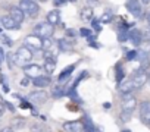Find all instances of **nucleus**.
Wrapping results in <instances>:
<instances>
[{"label":"nucleus","instance_id":"f257e3e1","mask_svg":"<svg viewBox=\"0 0 150 132\" xmlns=\"http://www.w3.org/2000/svg\"><path fill=\"white\" fill-rule=\"evenodd\" d=\"M19 9L24 12V15H28L30 18H35L40 12V6L35 0H21Z\"/></svg>","mask_w":150,"mask_h":132},{"label":"nucleus","instance_id":"f03ea898","mask_svg":"<svg viewBox=\"0 0 150 132\" xmlns=\"http://www.w3.org/2000/svg\"><path fill=\"white\" fill-rule=\"evenodd\" d=\"M53 32H54V27L53 25H50L49 22H40L38 25H35L34 27V35H37L38 38H52V35H53Z\"/></svg>","mask_w":150,"mask_h":132},{"label":"nucleus","instance_id":"7ed1b4c3","mask_svg":"<svg viewBox=\"0 0 150 132\" xmlns=\"http://www.w3.org/2000/svg\"><path fill=\"white\" fill-rule=\"evenodd\" d=\"M13 54H15V60L18 65H28L33 59V51L25 46H21L16 50V53H13Z\"/></svg>","mask_w":150,"mask_h":132},{"label":"nucleus","instance_id":"20e7f679","mask_svg":"<svg viewBox=\"0 0 150 132\" xmlns=\"http://www.w3.org/2000/svg\"><path fill=\"white\" fill-rule=\"evenodd\" d=\"M28 103L30 104H35V106H40V104H44L46 101H47V98H49V95H47V93L46 91H33V93H30L28 94Z\"/></svg>","mask_w":150,"mask_h":132},{"label":"nucleus","instance_id":"39448f33","mask_svg":"<svg viewBox=\"0 0 150 132\" xmlns=\"http://www.w3.org/2000/svg\"><path fill=\"white\" fill-rule=\"evenodd\" d=\"M24 43H25V47H28L31 51H33V50H40V48H43V40L38 38V37L34 35V34L27 35L25 40H24Z\"/></svg>","mask_w":150,"mask_h":132},{"label":"nucleus","instance_id":"423d86ee","mask_svg":"<svg viewBox=\"0 0 150 132\" xmlns=\"http://www.w3.org/2000/svg\"><path fill=\"white\" fill-rule=\"evenodd\" d=\"M146 81H147V74L144 72V71H135L134 74H132V78H131V82H132V85H134V88L137 90V88H141L144 84H146Z\"/></svg>","mask_w":150,"mask_h":132},{"label":"nucleus","instance_id":"0eeeda50","mask_svg":"<svg viewBox=\"0 0 150 132\" xmlns=\"http://www.w3.org/2000/svg\"><path fill=\"white\" fill-rule=\"evenodd\" d=\"M127 9L135 18H140L143 15V5L140 3V0H129V2H127Z\"/></svg>","mask_w":150,"mask_h":132},{"label":"nucleus","instance_id":"6e6552de","mask_svg":"<svg viewBox=\"0 0 150 132\" xmlns=\"http://www.w3.org/2000/svg\"><path fill=\"white\" fill-rule=\"evenodd\" d=\"M22 71L28 78H37L41 74V66L37 65V63H28L22 68Z\"/></svg>","mask_w":150,"mask_h":132},{"label":"nucleus","instance_id":"1a4fd4ad","mask_svg":"<svg viewBox=\"0 0 150 132\" xmlns=\"http://www.w3.org/2000/svg\"><path fill=\"white\" fill-rule=\"evenodd\" d=\"M63 129L66 132H84V126L81 120H69L63 123Z\"/></svg>","mask_w":150,"mask_h":132},{"label":"nucleus","instance_id":"9d476101","mask_svg":"<svg viewBox=\"0 0 150 132\" xmlns=\"http://www.w3.org/2000/svg\"><path fill=\"white\" fill-rule=\"evenodd\" d=\"M140 119L143 123H150V101L149 100L140 104Z\"/></svg>","mask_w":150,"mask_h":132},{"label":"nucleus","instance_id":"9b49d317","mask_svg":"<svg viewBox=\"0 0 150 132\" xmlns=\"http://www.w3.org/2000/svg\"><path fill=\"white\" fill-rule=\"evenodd\" d=\"M135 107H137V100H135L131 94L124 95V98H122V110L131 112V113H132Z\"/></svg>","mask_w":150,"mask_h":132},{"label":"nucleus","instance_id":"f8f14e48","mask_svg":"<svg viewBox=\"0 0 150 132\" xmlns=\"http://www.w3.org/2000/svg\"><path fill=\"white\" fill-rule=\"evenodd\" d=\"M128 40L131 41V44H134V46H141V43H143V34H141V31L140 29H129L128 31Z\"/></svg>","mask_w":150,"mask_h":132},{"label":"nucleus","instance_id":"ddd939ff","mask_svg":"<svg viewBox=\"0 0 150 132\" xmlns=\"http://www.w3.org/2000/svg\"><path fill=\"white\" fill-rule=\"evenodd\" d=\"M52 78L49 75H38L37 78H33V84L37 88H46L47 85H50Z\"/></svg>","mask_w":150,"mask_h":132},{"label":"nucleus","instance_id":"4468645a","mask_svg":"<svg viewBox=\"0 0 150 132\" xmlns=\"http://www.w3.org/2000/svg\"><path fill=\"white\" fill-rule=\"evenodd\" d=\"M9 16L18 24V25H21L22 22H24V19H25V15H24V12L19 9V8H16V6H13L12 9H11V12H9Z\"/></svg>","mask_w":150,"mask_h":132},{"label":"nucleus","instance_id":"2eb2a0df","mask_svg":"<svg viewBox=\"0 0 150 132\" xmlns=\"http://www.w3.org/2000/svg\"><path fill=\"white\" fill-rule=\"evenodd\" d=\"M75 63H72V65H69V66H66V68L59 74V78H57V81H59V84H62L63 81H66L68 78H71V75H72V72L75 71Z\"/></svg>","mask_w":150,"mask_h":132},{"label":"nucleus","instance_id":"dca6fc26","mask_svg":"<svg viewBox=\"0 0 150 132\" xmlns=\"http://www.w3.org/2000/svg\"><path fill=\"white\" fill-rule=\"evenodd\" d=\"M41 68H44V71H46L47 75H52L54 72V69H56V60H54V57L44 59V65L41 66Z\"/></svg>","mask_w":150,"mask_h":132},{"label":"nucleus","instance_id":"f3484780","mask_svg":"<svg viewBox=\"0 0 150 132\" xmlns=\"http://www.w3.org/2000/svg\"><path fill=\"white\" fill-rule=\"evenodd\" d=\"M0 22H2V25H3L6 29H18V28H19V25H18L9 15L2 16V18H0Z\"/></svg>","mask_w":150,"mask_h":132},{"label":"nucleus","instance_id":"a211bd4d","mask_svg":"<svg viewBox=\"0 0 150 132\" xmlns=\"http://www.w3.org/2000/svg\"><path fill=\"white\" fill-rule=\"evenodd\" d=\"M56 43H57V48L60 51H71L74 48V43L71 40H68V38H60Z\"/></svg>","mask_w":150,"mask_h":132},{"label":"nucleus","instance_id":"6ab92c4d","mask_svg":"<svg viewBox=\"0 0 150 132\" xmlns=\"http://www.w3.org/2000/svg\"><path fill=\"white\" fill-rule=\"evenodd\" d=\"M135 88H134V85H132V82H131V79H127V81H122L121 84H119V91L124 94V95H127V94H131L132 91H134Z\"/></svg>","mask_w":150,"mask_h":132},{"label":"nucleus","instance_id":"aec40b11","mask_svg":"<svg viewBox=\"0 0 150 132\" xmlns=\"http://www.w3.org/2000/svg\"><path fill=\"white\" fill-rule=\"evenodd\" d=\"M46 22H49L50 25H57L59 22H60V13H59V11H50L49 13H47V19H46Z\"/></svg>","mask_w":150,"mask_h":132},{"label":"nucleus","instance_id":"412c9836","mask_svg":"<svg viewBox=\"0 0 150 132\" xmlns=\"http://www.w3.org/2000/svg\"><path fill=\"white\" fill-rule=\"evenodd\" d=\"M124 78H125V71H124V68H122V65L118 63L116 68H115V79H116L118 84H121Z\"/></svg>","mask_w":150,"mask_h":132},{"label":"nucleus","instance_id":"4be33fe9","mask_svg":"<svg viewBox=\"0 0 150 132\" xmlns=\"http://www.w3.org/2000/svg\"><path fill=\"white\" fill-rule=\"evenodd\" d=\"M93 15H94L93 8L87 6V8L81 9V19H83V21H90V19H93Z\"/></svg>","mask_w":150,"mask_h":132},{"label":"nucleus","instance_id":"5701e85b","mask_svg":"<svg viewBox=\"0 0 150 132\" xmlns=\"http://www.w3.org/2000/svg\"><path fill=\"white\" fill-rule=\"evenodd\" d=\"M63 94H65V88H63L60 84H56V85L53 87V90H52V95H53L54 98H60Z\"/></svg>","mask_w":150,"mask_h":132},{"label":"nucleus","instance_id":"b1692460","mask_svg":"<svg viewBox=\"0 0 150 132\" xmlns=\"http://www.w3.org/2000/svg\"><path fill=\"white\" fill-rule=\"evenodd\" d=\"M6 60H8L9 68H15V63H16V60H15V54H13V53H8Z\"/></svg>","mask_w":150,"mask_h":132},{"label":"nucleus","instance_id":"393cba45","mask_svg":"<svg viewBox=\"0 0 150 132\" xmlns=\"http://www.w3.org/2000/svg\"><path fill=\"white\" fill-rule=\"evenodd\" d=\"M86 77H88V72H87V71H84V72H83V74H81V75H80V77L77 78V81H75V82H74V85H72V88H74V90H75V88H77V85H78V84H80V82H81L83 79H86Z\"/></svg>","mask_w":150,"mask_h":132},{"label":"nucleus","instance_id":"a878e982","mask_svg":"<svg viewBox=\"0 0 150 132\" xmlns=\"http://www.w3.org/2000/svg\"><path fill=\"white\" fill-rule=\"evenodd\" d=\"M112 21V13L110 12H105L103 15H102V18H100V22L102 24H108V22H110Z\"/></svg>","mask_w":150,"mask_h":132},{"label":"nucleus","instance_id":"bb28decb","mask_svg":"<svg viewBox=\"0 0 150 132\" xmlns=\"http://www.w3.org/2000/svg\"><path fill=\"white\" fill-rule=\"evenodd\" d=\"M53 47V40L52 38H44L43 40V48L44 50H50Z\"/></svg>","mask_w":150,"mask_h":132},{"label":"nucleus","instance_id":"cd10ccee","mask_svg":"<svg viewBox=\"0 0 150 132\" xmlns=\"http://www.w3.org/2000/svg\"><path fill=\"white\" fill-rule=\"evenodd\" d=\"M131 116H132L131 112H125V110L121 112V120H122V122H128V120L131 119Z\"/></svg>","mask_w":150,"mask_h":132},{"label":"nucleus","instance_id":"c85d7f7f","mask_svg":"<svg viewBox=\"0 0 150 132\" xmlns=\"http://www.w3.org/2000/svg\"><path fill=\"white\" fill-rule=\"evenodd\" d=\"M141 51L146 54H150V41H143L141 43Z\"/></svg>","mask_w":150,"mask_h":132},{"label":"nucleus","instance_id":"c756f323","mask_svg":"<svg viewBox=\"0 0 150 132\" xmlns=\"http://www.w3.org/2000/svg\"><path fill=\"white\" fill-rule=\"evenodd\" d=\"M24 123H25L24 119H15L13 120V128L15 129H21V128H24Z\"/></svg>","mask_w":150,"mask_h":132},{"label":"nucleus","instance_id":"7c9ffc66","mask_svg":"<svg viewBox=\"0 0 150 132\" xmlns=\"http://www.w3.org/2000/svg\"><path fill=\"white\" fill-rule=\"evenodd\" d=\"M0 38H2V41L6 44V46H9V47H12V44H13V41L8 37V35H5V34H0Z\"/></svg>","mask_w":150,"mask_h":132},{"label":"nucleus","instance_id":"2f4dec72","mask_svg":"<svg viewBox=\"0 0 150 132\" xmlns=\"http://www.w3.org/2000/svg\"><path fill=\"white\" fill-rule=\"evenodd\" d=\"M91 25H93V28H94V31L96 32H100V29H102V27H100V21H97V19H91Z\"/></svg>","mask_w":150,"mask_h":132},{"label":"nucleus","instance_id":"473e14b6","mask_svg":"<svg viewBox=\"0 0 150 132\" xmlns=\"http://www.w3.org/2000/svg\"><path fill=\"white\" fill-rule=\"evenodd\" d=\"M31 131L33 132H44V128L40 123H34V125H31Z\"/></svg>","mask_w":150,"mask_h":132},{"label":"nucleus","instance_id":"72a5a7b5","mask_svg":"<svg viewBox=\"0 0 150 132\" xmlns=\"http://www.w3.org/2000/svg\"><path fill=\"white\" fill-rule=\"evenodd\" d=\"M80 34H81V37L91 38V31H90V29H87V28H81V29H80Z\"/></svg>","mask_w":150,"mask_h":132},{"label":"nucleus","instance_id":"f704fd0d","mask_svg":"<svg viewBox=\"0 0 150 132\" xmlns=\"http://www.w3.org/2000/svg\"><path fill=\"white\" fill-rule=\"evenodd\" d=\"M125 57H127V60H134V59H137V51L135 50H129Z\"/></svg>","mask_w":150,"mask_h":132},{"label":"nucleus","instance_id":"c9c22d12","mask_svg":"<svg viewBox=\"0 0 150 132\" xmlns=\"http://www.w3.org/2000/svg\"><path fill=\"white\" fill-rule=\"evenodd\" d=\"M68 2H69V0H53V3H54V6H56V8L63 6V5H66Z\"/></svg>","mask_w":150,"mask_h":132},{"label":"nucleus","instance_id":"e433bc0d","mask_svg":"<svg viewBox=\"0 0 150 132\" xmlns=\"http://www.w3.org/2000/svg\"><path fill=\"white\" fill-rule=\"evenodd\" d=\"M31 104L27 101V100H21V109H30Z\"/></svg>","mask_w":150,"mask_h":132},{"label":"nucleus","instance_id":"4c0bfd02","mask_svg":"<svg viewBox=\"0 0 150 132\" xmlns=\"http://www.w3.org/2000/svg\"><path fill=\"white\" fill-rule=\"evenodd\" d=\"M143 34V38H146V41H150V29H147L146 32H141Z\"/></svg>","mask_w":150,"mask_h":132},{"label":"nucleus","instance_id":"58836bf2","mask_svg":"<svg viewBox=\"0 0 150 132\" xmlns=\"http://www.w3.org/2000/svg\"><path fill=\"white\" fill-rule=\"evenodd\" d=\"M5 110H6V109H5V104H3V103H0V117L5 114Z\"/></svg>","mask_w":150,"mask_h":132},{"label":"nucleus","instance_id":"ea45409f","mask_svg":"<svg viewBox=\"0 0 150 132\" xmlns=\"http://www.w3.org/2000/svg\"><path fill=\"white\" fill-rule=\"evenodd\" d=\"M6 106H8V109H9L11 112H15V107L12 106V103H6Z\"/></svg>","mask_w":150,"mask_h":132},{"label":"nucleus","instance_id":"a19ab883","mask_svg":"<svg viewBox=\"0 0 150 132\" xmlns=\"http://www.w3.org/2000/svg\"><path fill=\"white\" fill-rule=\"evenodd\" d=\"M0 132H13V129H12V128H3Z\"/></svg>","mask_w":150,"mask_h":132},{"label":"nucleus","instance_id":"79ce46f5","mask_svg":"<svg viewBox=\"0 0 150 132\" xmlns=\"http://www.w3.org/2000/svg\"><path fill=\"white\" fill-rule=\"evenodd\" d=\"M66 34H68V37H69V35H71V37H74V35H75V31H74V29H68V32H66Z\"/></svg>","mask_w":150,"mask_h":132},{"label":"nucleus","instance_id":"37998d69","mask_svg":"<svg viewBox=\"0 0 150 132\" xmlns=\"http://www.w3.org/2000/svg\"><path fill=\"white\" fill-rule=\"evenodd\" d=\"M87 2H88L90 5H97V3H99V0H87Z\"/></svg>","mask_w":150,"mask_h":132},{"label":"nucleus","instance_id":"c03bdc74","mask_svg":"<svg viewBox=\"0 0 150 132\" xmlns=\"http://www.w3.org/2000/svg\"><path fill=\"white\" fill-rule=\"evenodd\" d=\"M21 85H24V87L28 85V79H22V81H21Z\"/></svg>","mask_w":150,"mask_h":132},{"label":"nucleus","instance_id":"a18cd8bd","mask_svg":"<svg viewBox=\"0 0 150 132\" xmlns=\"http://www.w3.org/2000/svg\"><path fill=\"white\" fill-rule=\"evenodd\" d=\"M147 3H150V0H141V5H147Z\"/></svg>","mask_w":150,"mask_h":132},{"label":"nucleus","instance_id":"49530a36","mask_svg":"<svg viewBox=\"0 0 150 132\" xmlns=\"http://www.w3.org/2000/svg\"><path fill=\"white\" fill-rule=\"evenodd\" d=\"M147 22H149V27H150V13L147 15Z\"/></svg>","mask_w":150,"mask_h":132},{"label":"nucleus","instance_id":"de8ad7c7","mask_svg":"<svg viewBox=\"0 0 150 132\" xmlns=\"http://www.w3.org/2000/svg\"><path fill=\"white\" fill-rule=\"evenodd\" d=\"M147 81H149V82H150V74H149V75H147Z\"/></svg>","mask_w":150,"mask_h":132},{"label":"nucleus","instance_id":"09e8293b","mask_svg":"<svg viewBox=\"0 0 150 132\" xmlns=\"http://www.w3.org/2000/svg\"><path fill=\"white\" fill-rule=\"evenodd\" d=\"M122 132H131V131H129V129H125V131H122Z\"/></svg>","mask_w":150,"mask_h":132},{"label":"nucleus","instance_id":"8fccbe9b","mask_svg":"<svg viewBox=\"0 0 150 132\" xmlns=\"http://www.w3.org/2000/svg\"><path fill=\"white\" fill-rule=\"evenodd\" d=\"M40 2H47V0H40Z\"/></svg>","mask_w":150,"mask_h":132},{"label":"nucleus","instance_id":"3c124183","mask_svg":"<svg viewBox=\"0 0 150 132\" xmlns=\"http://www.w3.org/2000/svg\"><path fill=\"white\" fill-rule=\"evenodd\" d=\"M71 2H75V0H71Z\"/></svg>","mask_w":150,"mask_h":132},{"label":"nucleus","instance_id":"603ef678","mask_svg":"<svg viewBox=\"0 0 150 132\" xmlns=\"http://www.w3.org/2000/svg\"><path fill=\"white\" fill-rule=\"evenodd\" d=\"M128 2H129V0H128Z\"/></svg>","mask_w":150,"mask_h":132}]
</instances>
